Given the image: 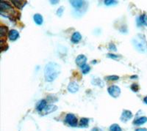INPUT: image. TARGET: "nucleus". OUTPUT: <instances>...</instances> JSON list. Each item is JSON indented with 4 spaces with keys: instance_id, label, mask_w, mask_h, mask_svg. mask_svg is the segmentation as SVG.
Returning <instances> with one entry per match:
<instances>
[{
    "instance_id": "nucleus-29",
    "label": "nucleus",
    "mask_w": 147,
    "mask_h": 131,
    "mask_svg": "<svg viewBox=\"0 0 147 131\" xmlns=\"http://www.w3.org/2000/svg\"><path fill=\"white\" fill-rule=\"evenodd\" d=\"M135 131H147L146 128H138L135 130Z\"/></svg>"
},
{
    "instance_id": "nucleus-18",
    "label": "nucleus",
    "mask_w": 147,
    "mask_h": 131,
    "mask_svg": "<svg viewBox=\"0 0 147 131\" xmlns=\"http://www.w3.org/2000/svg\"><path fill=\"white\" fill-rule=\"evenodd\" d=\"M12 2L14 4V5L16 7L20 10L22 9V7L25 5V3H26V2H24V1H12Z\"/></svg>"
},
{
    "instance_id": "nucleus-6",
    "label": "nucleus",
    "mask_w": 147,
    "mask_h": 131,
    "mask_svg": "<svg viewBox=\"0 0 147 131\" xmlns=\"http://www.w3.org/2000/svg\"><path fill=\"white\" fill-rule=\"evenodd\" d=\"M86 62H87V58L85 55H82V54L79 55L76 59V64L79 67H80L81 68L86 65Z\"/></svg>"
},
{
    "instance_id": "nucleus-27",
    "label": "nucleus",
    "mask_w": 147,
    "mask_h": 131,
    "mask_svg": "<svg viewBox=\"0 0 147 131\" xmlns=\"http://www.w3.org/2000/svg\"><path fill=\"white\" fill-rule=\"evenodd\" d=\"M109 49H110V51H117V48H116V45L113 43H110V45H109Z\"/></svg>"
},
{
    "instance_id": "nucleus-8",
    "label": "nucleus",
    "mask_w": 147,
    "mask_h": 131,
    "mask_svg": "<svg viewBox=\"0 0 147 131\" xmlns=\"http://www.w3.org/2000/svg\"><path fill=\"white\" fill-rule=\"evenodd\" d=\"M8 37L11 41H15V40H16L19 37V32L16 29L11 30V31H9Z\"/></svg>"
},
{
    "instance_id": "nucleus-11",
    "label": "nucleus",
    "mask_w": 147,
    "mask_h": 131,
    "mask_svg": "<svg viewBox=\"0 0 147 131\" xmlns=\"http://www.w3.org/2000/svg\"><path fill=\"white\" fill-rule=\"evenodd\" d=\"M81 39H82V35H81L80 33L78 32V31L74 32L72 36V41L74 43H79L81 40Z\"/></svg>"
},
{
    "instance_id": "nucleus-23",
    "label": "nucleus",
    "mask_w": 147,
    "mask_h": 131,
    "mask_svg": "<svg viewBox=\"0 0 147 131\" xmlns=\"http://www.w3.org/2000/svg\"><path fill=\"white\" fill-rule=\"evenodd\" d=\"M81 69H82V73H83V74H87L88 73V72L90 71V70H91V67H90L89 65H85L84 67H82Z\"/></svg>"
},
{
    "instance_id": "nucleus-16",
    "label": "nucleus",
    "mask_w": 147,
    "mask_h": 131,
    "mask_svg": "<svg viewBox=\"0 0 147 131\" xmlns=\"http://www.w3.org/2000/svg\"><path fill=\"white\" fill-rule=\"evenodd\" d=\"M138 24L140 25H144V26H147V16L144 14L139 17L138 20Z\"/></svg>"
},
{
    "instance_id": "nucleus-19",
    "label": "nucleus",
    "mask_w": 147,
    "mask_h": 131,
    "mask_svg": "<svg viewBox=\"0 0 147 131\" xmlns=\"http://www.w3.org/2000/svg\"><path fill=\"white\" fill-rule=\"evenodd\" d=\"M7 30H8V28H7V26H1V27H0V36H1V37L5 36V35H7Z\"/></svg>"
},
{
    "instance_id": "nucleus-26",
    "label": "nucleus",
    "mask_w": 147,
    "mask_h": 131,
    "mask_svg": "<svg viewBox=\"0 0 147 131\" xmlns=\"http://www.w3.org/2000/svg\"><path fill=\"white\" fill-rule=\"evenodd\" d=\"M107 57L111 58V59H114V60H118V59L120 58V56H118V55H115V54H107Z\"/></svg>"
},
{
    "instance_id": "nucleus-7",
    "label": "nucleus",
    "mask_w": 147,
    "mask_h": 131,
    "mask_svg": "<svg viewBox=\"0 0 147 131\" xmlns=\"http://www.w3.org/2000/svg\"><path fill=\"white\" fill-rule=\"evenodd\" d=\"M132 112L128 110H124L122 112L121 117V120L123 122H127L128 120H130L132 118Z\"/></svg>"
},
{
    "instance_id": "nucleus-28",
    "label": "nucleus",
    "mask_w": 147,
    "mask_h": 131,
    "mask_svg": "<svg viewBox=\"0 0 147 131\" xmlns=\"http://www.w3.org/2000/svg\"><path fill=\"white\" fill-rule=\"evenodd\" d=\"M63 11H64V7H60V8H58V11H57V15L59 16H61L62 14H63Z\"/></svg>"
},
{
    "instance_id": "nucleus-31",
    "label": "nucleus",
    "mask_w": 147,
    "mask_h": 131,
    "mask_svg": "<svg viewBox=\"0 0 147 131\" xmlns=\"http://www.w3.org/2000/svg\"><path fill=\"white\" fill-rule=\"evenodd\" d=\"M59 1H51V3H54V5H56V3H58Z\"/></svg>"
},
{
    "instance_id": "nucleus-12",
    "label": "nucleus",
    "mask_w": 147,
    "mask_h": 131,
    "mask_svg": "<svg viewBox=\"0 0 147 131\" xmlns=\"http://www.w3.org/2000/svg\"><path fill=\"white\" fill-rule=\"evenodd\" d=\"M11 9L13 8L9 4H7V2H3V1H1V2H0V10H1V12H3L4 11L11 10Z\"/></svg>"
},
{
    "instance_id": "nucleus-17",
    "label": "nucleus",
    "mask_w": 147,
    "mask_h": 131,
    "mask_svg": "<svg viewBox=\"0 0 147 131\" xmlns=\"http://www.w3.org/2000/svg\"><path fill=\"white\" fill-rule=\"evenodd\" d=\"M89 123V119L87 118H82L79 122V126L81 128H87Z\"/></svg>"
},
{
    "instance_id": "nucleus-5",
    "label": "nucleus",
    "mask_w": 147,
    "mask_h": 131,
    "mask_svg": "<svg viewBox=\"0 0 147 131\" xmlns=\"http://www.w3.org/2000/svg\"><path fill=\"white\" fill-rule=\"evenodd\" d=\"M57 109H58V107H57L56 105H46V107L44 108V110H43L42 111L40 112V114L42 116L47 115V114H51V113H52V112L55 111Z\"/></svg>"
},
{
    "instance_id": "nucleus-32",
    "label": "nucleus",
    "mask_w": 147,
    "mask_h": 131,
    "mask_svg": "<svg viewBox=\"0 0 147 131\" xmlns=\"http://www.w3.org/2000/svg\"><path fill=\"white\" fill-rule=\"evenodd\" d=\"M144 103H146V105H147V97L144 98Z\"/></svg>"
},
{
    "instance_id": "nucleus-3",
    "label": "nucleus",
    "mask_w": 147,
    "mask_h": 131,
    "mask_svg": "<svg viewBox=\"0 0 147 131\" xmlns=\"http://www.w3.org/2000/svg\"><path fill=\"white\" fill-rule=\"evenodd\" d=\"M65 122L71 127H77L78 122H77V117L73 114H68L66 117Z\"/></svg>"
},
{
    "instance_id": "nucleus-1",
    "label": "nucleus",
    "mask_w": 147,
    "mask_h": 131,
    "mask_svg": "<svg viewBox=\"0 0 147 131\" xmlns=\"http://www.w3.org/2000/svg\"><path fill=\"white\" fill-rule=\"evenodd\" d=\"M60 73V66L55 62H49L44 68V76L48 82H52L58 78Z\"/></svg>"
},
{
    "instance_id": "nucleus-24",
    "label": "nucleus",
    "mask_w": 147,
    "mask_h": 131,
    "mask_svg": "<svg viewBox=\"0 0 147 131\" xmlns=\"http://www.w3.org/2000/svg\"><path fill=\"white\" fill-rule=\"evenodd\" d=\"M105 79L107 81H117L119 79V77L118 75H109L105 77Z\"/></svg>"
},
{
    "instance_id": "nucleus-25",
    "label": "nucleus",
    "mask_w": 147,
    "mask_h": 131,
    "mask_svg": "<svg viewBox=\"0 0 147 131\" xmlns=\"http://www.w3.org/2000/svg\"><path fill=\"white\" fill-rule=\"evenodd\" d=\"M131 89L132 90L133 92H137L139 90L138 85V84H132V85L131 86Z\"/></svg>"
},
{
    "instance_id": "nucleus-13",
    "label": "nucleus",
    "mask_w": 147,
    "mask_h": 131,
    "mask_svg": "<svg viewBox=\"0 0 147 131\" xmlns=\"http://www.w3.org/2000/svg\"><path fill=\"white\" fill-rule=\"evenodd\" d=\"M46 107V101L45 100H42L38 103L36 105V109L38 111L40 112L42 111Z\"/></svg>"
},
{
    "instance_id": "nucleus-9",
    "label": "nucleus",
    "mask_w": 147,
    "mask_h": 131,
    "mask_svg": "<svg viewBox=\"0 0 147 131\" xmlns=\"http://www.w3.org/2000/svg\"><path fill=\"white\" fill-rule=\"evenodd\" d=\"M70 3L72 6H73L76 10H79V9L82 8V7L84 5L85 2L84 1H81V0H72L70 1Z\"/></svg>"
},
{
    "instance_id": "nucleus-10",
    "label": "nucleus",
    "mask_w": 147,
    "mask_h": 131,
    "mask_svg": "<svg viewBox=\"0 0 147 131\" xmlns=\"http://www.w3.org/2000/svg\"><path fill=\"white\" fill-rule=\"evenodd\" d=\"M79 85L76 82H71L68 86V90L72 93H75L79 90Z\"/></svg>"
},
{
    "instance_id": "nucleus-14",
    "label": "nucleus",
    "mask_w": 147,
    "mask_h": 131,
    "mask_svg": "<svg viewBox=\"0 0 147 131\" xmlns=\"http://www.w3.org/2000/svg\"><path fill=\"white\" fill-rule=\"evenodd\" d=\"M146 122H147V117H140V118H138V119H135V120L134 121L133 124H135V125L139 126V125H142V124H145Z\"/></svg>"
},
{
    "instance_id": "nucleus-4",
    "label": "nucleus",
    "mask_w": 147,
    "mask_h": 131,
    "mask_svg": "<svg viewBox=\"0 0 147 131\" xmlns=\"http://www.w3.org/2000/svg\"><path fill=\"white\" fill-rule=\"evenodd\" d=\"M107 92L110 94V96H112L113 98H116L120 95L121 94V89L118 86H111L107 89Z\"/></svg>"
},
{
    "instance_id": "nucleus-22",
    "label": "nucleus",
    "mask_w": 147,
    "mask_h": 131,
    "mask_svg": "<svg viewBox=\"0 0 147 131\" xmlns=\"http://www.w3.org/2000/svg\"><path fill=\"white\" fill-rule=\"evenodd\" d=\"M117 3V1H114V0H105V5L107 6L113 5H116Z\"/></svg>"
},
{
    "instance_id": "nucleus-30",
    "label": "nucleus",
    "mask_w": 147,
    "mask_h": 131,
    "mask_svg": "<svg viewBox=\"0 0 147 131\" xmlns=\"http://www.w3.org/2000/svg\"><path fill=\"white\" fill-rule=\"evenodd\" d=\"M91 131H102V130L99 128H93V129L91 130Z\"/></svg>"
},
{
    "instance_id": "nucleus-15",
    "label": "nucleus",
    "mask_w": 147,
    "mask_h": 131,
    "mask_svg": "<svg viewBox=\"0 0 147 131\" xmlns=\"http://www.w3.org/2000/svg\"><path fill=\"white\" fill-rule=\"evenodd\" d=\"M34 21L38 25H41L44 22V18H43V16L40 14H35L33 16Z\"/></svg>"
},
{
    "instance_id": "nucleus-20",
    "label": "nucleus",
    "mask_w": 147,
    "mask_h": 131,
    "mask_svg": "<svg viewBox=\"0 0 147 131\" xmlns=\"http://www.w3.org/2000/svg\"><path fill=\"white\" fill-rule=\"evenodd\" d=\"M110 131H122L121 127L117 124H113L110 127Z\"/></svg>"
},
{
    "instance_id": "nucleus-2",
    "label": "nucleus",
    "mask_w": 147,
    "mask_h": 131,
    "mask_svg": "<svg viewBox=\"0 0 147 131\" xmlns=\"http://www.w3.org/2000/svg\"><path fill=\"white\" fill-rule=\"evenodd\" d=\"M132 44L137 51L140 53L147 52V42L143 35L138 34L132 39Z\"/></svg>"
},
{
    "instance_id": "nucleus-21",
    "label": "nucleus",
    "mask_w": 147,
    "mask_h": 131,
    "mask_svg": "<svg viewBox=\"0 0 147 131\" xmlns=\"http://www.w3.org/2000/svg\"><path fill=\"white\" fill-rule=\"evenodd\" d=\"M92 84H94V85L96 86H104V83L102 82V81H101V79H93V81H92Z\"/></svg>"
}]
</instances>
